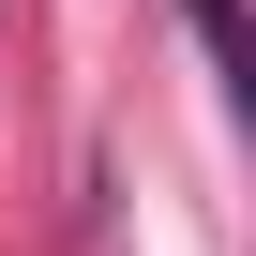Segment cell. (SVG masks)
<instances>
[{"label":"cell","instance_id":"cell-1","mask_svg":"<svg viewBox=\"0 0 256 256\" xmlns=\"http://www.w3.org/2000/svg\"><path fill=\"white\" fill-rule=\"evenodd\" d=\"M181 16H196V46H211V60H241V0H181Z\"/></svg>","mask_w":256,"mask_h":256}]
</instances>
